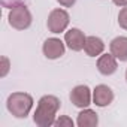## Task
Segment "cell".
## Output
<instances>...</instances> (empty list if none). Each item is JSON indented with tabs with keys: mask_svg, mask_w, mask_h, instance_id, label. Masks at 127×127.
<instances>
[{
	"mask_svg": "<svg viewBox=\"0 0 127 127\" xmlns=\"http://www.w3.org/2000/svg\"><path fill=\"white\" fill-rule=\"evenodd\" d=\"M60 109V100L55 96H43L34 111L33 120L39 127H49L55 123V114Z\"/></svg>",
	"mask_w": 127,
	"mask_h": 127,
	"instance_id": "cell-1",
	"label": "cell"
},
{
	"mask_svg": "<svg viewBox=\"0 0 127 127\" xmlns=\"http://www.w3.org/2000/svg\"><path fill=\"white\" fill-rule=\"evenodd\" d=\"M8 111L17 118H26L33 108V97L27 93H12L6 100Z\"/></svg>",
	"mask_w": 127,
	"mask_h": 127,
	"instance_id": "cell-2",
	"label": "cell"
},
{
	"mask_svg": "<svg viewBox=\"0 0 127 127\" xmlns=\"http://www.w3.org/2000/svg\"><path fill=\"white\" fill-rule=\"evenodd\" d=\"M8 21H9V26L15 30H26L32 24V14L29 8L21 3L9 11Z\"/></svg>",
	"mask_w": 127,
	"mask_h": 127,
	"instance_id": "cell-3",
	"label": "cell"
},
{
	"mask_svg": "<svg viewBox=\"0 0 127 127\" xmlns=\"http://www.w3.org/2000/svg\"><path fill=\"white\" fill-rule=\"evenodd\" d=\"M69 14L64 9H54L49 12L46 20V27L51 33H61L69 26Z\"/></svg>",
	"mask_w": 127,
	"mask_h": 127,
	"instance_id": "cell-4",
	"label": "cell"
},
{
	"mask_svg": "<svg viewBox=\"0 0 127 127\" xmlns=\"http://www.w3.org/2000/svg\"><path fill=\"white\" fill-rule=\"evenodd\" d=\"M64 43H63L60 39L57 37H49L43 42V46H42V51H43V55L49 60H55V58H60L61 55H64Z\"/></svg>",
	"mask_w": 127,
	"mask_h": 127,
	"instance_id": "cell-5",
	"label": "cell"
},
{
	"mask_svg": "<svg viewBox=\"0 0 127 127\" xmlns=\"http://www.w3.org/2000/svg\"><path fill=\"white\" fill-rule=\"evenodd\" d=\"M70 102L76 108H87L91 103V91L87 85H76L70 91Z\"/></svg>",
	"mask_w": 127,
	"mask_h": 127,
	"instance_id": "cell-6",
	"label": "cell"
},
{
	"mask_svg": "<svg viewBox=\"0 0 127 127\" xmlns=\"http://www.w3.org/2000/svg\"><path fill=\"white\" fill-rule=\"evenodd\" d=\"M85 39L87 37L84 36V33L79 29H70L64 34V42H66V45L72 51H81V49H84Z\"/></svg>",
	"mask_w": 127,
	"mask_h": 127,
	"instance_id": "cell-7",
	"label": "cell"
},
{
	"mask_svg": "<svg viewBox=\"0 0 127 127\" xmlns=\"http://www.w3.org/2000/svg\"><path fill=\"white\" fill-rule=\"evenodd\" d=\"M112 100H114V91L108 85L100 84V85H97L94 88V91H93V102L97 106H100V108L108 106V105L112 103Z\"/></svg>",
	"mask_w": 127,
	"mask_h": 127,
	"instance_id": "cell-8",
	"label": "cell"
},
{
	"mask_svg": "<svg viewBox=\"0 0 127 127\" xmlns=\"http://www.w3.org/2000/svg\"><path fill=\"white\" fill-rule=\"evenodd\" d=\"M117 67H118L117 58L112 54H103L97 60V70L102 75H105V76H109V75L115 73L117 72Z\"/></svg>",
	"mask_w": 127,
	"mask_h": 127,
	"instance_id": "cell-9",
	"label": "cell"
},
{
	"mask_svg": "<svg viewBox=\"0 0 127 127\" xmlns=\"http://www.w3.org/2000/svg\"><path fill=\"white\" fill-rule=\"evenodd\" d=\"M109 48H111V54H112L117 60H120V61H127V37H126V36H118V37H115V39L111 42Z\"/></svg>",
	"mask_w": 127,
	"mask_h": 127,
	"instance_id": "cell-10",
	"label": "cell"
},
{
	"mask_svg": "<svg viewBox=\"0 0 127 127\" xmlns=\"http://www.w3.org/2000/svg\"><path fill=\"white\" fill-rule=\"evenodd\" d=\"M105 49V43L100 37H96V36H88L85 39V45H84V51L87 52V55L90 57H96V55H100Z\"/></svg>",
	"mask_w": 127,
	"mask_h": 127,
	"instance_id": "cell-11",
	"label": "cell"
},
{
	"mask_svg": "<svg viewBox=\"0 0 127 127\" xmlns=\"http://www.w3.org/2000/svg\"><path fill=\"white\" fill-rule=\"evenodd\" d=\"M76 124L79 127H94L99 124V117L94 111L91 109H84L79 112L78 115V120H76Z\"/></svg>",
	"mask_w": 127,
	"mask_h": 127,
	"instance_id": "cell-12",
	"label": "cell"
},
{
	"mask_svg": "<svg viewBox=\"0 0 127 127\" xmlns=\"http://www.w3.org/2000/svg\"><path fill=\"white\" fill-rule=\"evenodd\" d=\"M54 126H57V127H73V121H72V118H69L67 115H63V117H60L58 120H55Z\"/></svg>",
	"mask_w": 127,
	"mask_h": 127,
	"instance_id": "cell-13",
	"label": "cell"
},
{
	"mask_svg": "<svg viewBox=\"0 0 127 127\" xmlns=\"http://www.w3.org/2000/svg\"><path fill=\"white\" fill-rule=\"evenodd\" d=\"M9 69H11V61H9V58L8 57H2V66H0V76L2 78H5L6 75H8V72H9Z\"/></svg>",
	"mask_w": 127,
	"mask_h": 127,
	"instance_id": "cell-14",
	"label": "cell"
},
{
	"mask_svg": "<svg viewBox=\"0 0 127 127\" xmlns=\"http://www.w3.org/2000/svg\"><path fill=\"white\" fill-rule=\"evenodd\" d=\"M118 24L121 29L127 30V6H124L118 14Z\"/></svg>",
	"mask_w": 127,
	"mask_h": 127,
	"instance_id": "cell-15",
	"label": "cell"
},
{
	"mask_svg": "<svg viewBox=\"0 0 127 127\" xmlns=\"http://www.w3.org/2000/svg\"><path fill=\"white\" fill-rule=\"evenodd\" d=\"M2 5L5 6V8H15V6H18V5H21V0H2Z\"/></svg>",
	"mask_w": 127,
	"mask_h": 127,
	"instance_id": "cell-16",
	"label": "cell"
},
{
	"mask_svg": "<svg viewBox=\"0 0 127 127\" xmlns=\"http://www.w3.org/2000/svg\"><path fill=\"white\" fill-rule=\"evenodd\" d=\"M57 2H58L61 6H64V8H70V6L75 5L76 0H57Z\"/></svg>",
	"mask_w": 127,
	"mask_h": 127,
	"instance_id": "cell-17",
	"label": "cell"
},
{
	"mask_svg": "<svg viewBox=\"0 0 127 127\" xmlns=\"http://www.w3.org/2000/svg\"><path fill=\"white\" fill-rule=\"evenodd\" d=\"M112 2L117 5V6H127V0H112Z\"/></svg>",
	"mask_w": 127,
	"mask_h": 127,
	"instance_id": "cell-18",
	"label": "cell"
},
{
	"mask_svg": "<svg viewBox=\"0 0 127 127\" xmlns=\"http://www.w3.org/2000/svg\"><path fill=\"white\" fill-rule=\"evenodd\" d=\"M126 81H127V70H126Z\"/></svg>",
	"mask_w": 127,
	"mask_h": 127,
	"instance_id": "cell-19",
	"label": "cell"
}]
</instances>
